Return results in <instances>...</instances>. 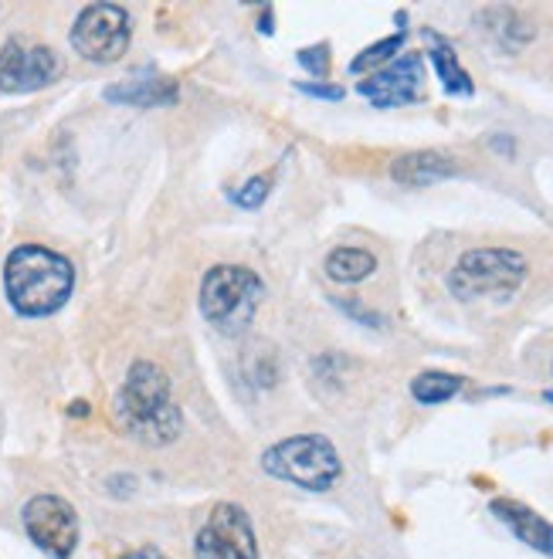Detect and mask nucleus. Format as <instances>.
Segmentation results:
<instances>
[{"label":"nucleus","instance_id":"a211bd4d","mask_svg":"<svg viewBox=\"0 0 553 559\" xmlns=\"http://www.w3.org/2000/svg\"><path fill=\"white\" fill-rule=\"evenodd\" d=\"M404 45H408V31H398V35H387V38L367 45L361 55H356V58L350 61V72H353V75H367V72L374 75V69H380V64H390V61H395V58L404 51Z\"/></svg>","mask_w":553,"mask_h":559},{"label":"nucleus","instance_id":"aec40b11","mask_svg":"<svg viewBox=\"0 0 553 559\" xmlns=\"http://www.w3.org/2000/svg\"><path fill=\"white\" fill-rule=\"evenodd\" d=\"M299 64H303V69L313 75V79H327L330 75V45H309V48H303L299 51Z\"/></svg>","mask_w":553,"mask_h":559},{"label":"nucleus","instance_id":"f03ea898","mask_svg":"<svg viewBox=\"0 0 553 559\" xmlns=\"http://www.w3.org/2000/svg\"><path fill=\"white\" fill-rule=\"evenodd\" d=\"M75 269L72 261L45 248V245H21L4 261V292L14 312L27 319L55 316L72 299Z\"/></svg>","mask_w":553,"mask_h":559},{"label":"nucleus","instance_id":"39448f33","mask_svg":"<svg viewBox=\"0 0 553 559\" xmlns=\"http://www.w3.org/2000/svg\"><path fill=\"white\" fill-rule=\"evenodd\" d=\"M262 468L272 478L306 488V491H330L343 478L340 451L322 435H299V438H285L272 444L262 454Z\"/></svg>","mask_w":553,"mask_h":559},{"label":"nucleus","instance_id":"9b49d317","mask_svg":"<svg viewBox=\"0 0 553 559\" xmlns=\"http://www.w3.org/2000/svg\"><path fill=\"white\" fill-rule=\"evenodd\" d=\"M490 512L523 546H530L533 552H543L546 559H553V522H546L537 509H530L527 502H519V499H493Z\"/></svg>","mask_w":553,"mask_h":559},{"label":"nucleus","instance_id":"1a4fd4ad","mask_svg":"<svg viewBox=\"0 0 553 559\" xmlns=\"http://www.w3.org/2000/svg\"><path fill=\"white\" fill-rule=\"evenodd\" d=\"M356 92L370 98V106H377V109L417 103L421 92H425V58L414 51H404L390 64H384V69H377L374 75H367L361 85H356Z\"/></svg>","mask_w":553,"mask_h":559},{"label":"nucleus","instance_id":"4be33fe9","mask_svg":"<svg viewBox=\"0 0 553 559\" xmlns=\"http://www.w3.org/2000/svg\"><path fill=\"white\" fill-rule=\"evenodd\" d=\"M337 306H340V309H343V312H350V316H356V319H361V322H364V325H374V329H377V325H380V322H384V319H380V316H377V312H367V309H364V306H356V302H343V299H340V302H337Z\"/></svg>","mask_w":553,"mask_h":559},{"label":"nucleus","instance_id":"f3484780","mask_svg":"<svg viewBox=\"0 0 553 559\" xmlns=\"http://www.w3.org/2000/svg\"><path fill=\"white\" fill-rule=\"evenodd\" d=\"M466 386L462 377H455V373H442V370H425V373H417L411 380V397L417 404H425V407H435V404H445L451 397H459Z\"/></svg>","mask_w":553,"mask_h":559},{"label":"nucleus","instance_id":"412c9836","mask_svg":"<svg viewBox=\"0 0 553 559\" xmlns=\"http://www.w3.org/2000/svg\"><path fill=\"white\" fill-rule=\"evenodd\" d=\"M296 88L303 95H313V98H330V103H340V98L346 95L340 85H322V82H299Z\"/></svg>","mask_w":553,"mask_h":559},{"label":"nucleus","instance_id":"ddd939ff","mask_svg":"<svg viewBox=\"0 0 553 559\" xmlns=\"http://www.w3.org/2000/svg\"><path fill=\"white\" fill-rule=\"evenodd\" d=\"M475 27L490 38L496 48H503L506 55L523 51L533 38H537V27L519 14L516 8H482L475 14Z\"/></svg>","mask_w":553,"mask_h":559},{"label":"nucleus","instance_id":"6ab92c4d","mask_svg":"<svg viewBox=\"0 0 553 559\" xmlns=\"http://www.w3.org/2000/svg\"><path fill=\"white\" fill-rule=\"evenodd\" d=\"M269 193H272V174L266 177H251L242 190L232 193V201L245 211H255V207H262L269 201Z\"/></svg>","mask_w":553,"mask_h":559},{"label":"nucleus","instance_id":"0eeeda50","mask_svg":"<svg viewBox=\"0 0 553 559\" xmlns=\"http://www.w3.org/2000/svg\"><path fill=\"white\" fill-rule=\"evenodd\" d=\"M198 559H262L251 515L235 502H217L193 539Z\"/></svg>","mask_w":553,"mask_h":559},{"label":"nucleus","instance_id":"f8f14e48","mask_svg":"<svg viewBox=\"0 0 553 559\" xmlns=\"http://www.w3.org/2000/svg\"><path fill=\"white\" fill-rule=\"evenodd\" d=\"M390 177L401 187H435L442 180L459 177V163L442 150H414L390 163Z\"/></svg>","mask_w":553,"mask_h":559},{"label":"nucleus","instance_id":"6e6552de","mask_svg":"<svg viewBox=\"0 0 553 559\" xmlns=\"http://www.w3.org/2000/svg\"><path fill=\"white\" fill-rule=\"evenodd\" d=\"M21 522L31 543L55 559H69L79 546V512L61 496H35L24 506Z\"/></svg>","mask_w":553,"mask_h":559},{"label":"nucleus","instance_id":"f257e3e1","mask_svg":"<svg viewBox=\"0 0 553 559\" xmlns=\"http://www.w3.org/2000/svg\"><path fill=\"white\" fill-rule=\"evenodd\" d=\"M116 420L140 444L164 448L177 441L184 414L170 401V377L164 367L150 364V359H140V364L129 367L126 383L116 397Z\"/></svg>","mask_w":553,"mask_h":559},{"label":"nucleus","instance_id":"4468645a","mask_svg":"<svg viewBox=\"0 0 553 559\" xmlns=\"http://www.w3.org/2000/svg\"><path fill=\"white\" fill-rule=\"evenodd\" d=\"M177 95H180L177 82L150 75V79H129V82L109 85L106 88V103L137 106V109H156V106H174Z\"/></svg>","mask_w":553,"mask_h":559},{"label":"nucleus","instance_id":"b1692460","mask_svg":"<svg viewBox=\"0 0 553 559\" xmlns=\"http://www.w3.org/2000/svg\"><path fill=\"white\" fill-rule=\"evenodd\" d=\"M543 401H546V404H553V390H543Z\"/></svg>","mask_w":553,"mask_h":559},{"label":"nucleus","instance_id":"5701e85b","mask_svg":"<svg viewBox=\"0 0 553 559\" xmlns=\"http://www.w3.org/2000/svg\"><path fill=\"white\" fill-rule=\"evenodd\" d=\"M122 559H167L160 549H153V546H143V549H133V552H126Z\"/></svg>","mask_w":553,"mask_h":559},{"label":"nucleus","instance_id":"2eb2a0df","mask_svg":"<svg viewBox=\"0 0 553 559\" xmlns=\"http://www.w3.org/2000/svg\"><path fill=\"white\" fill-rule=\"evenodd\" d=\"M425 41L432 45L428 48V61H432V69H435L442 88L448 95H472L475 92L472 75L462 69V61H459V55H455V48L442 35H435V31H425Z\"/></svg>","mask_w":553,"mask_h":559},{"label":"nucleus","instance_id":"dca6fc26","mask_svg":"<svg viewBox=\"0 0 553 559\" xmlns=\"http://www.w3.org/2000/svg\"><path fill=\"white\" fill-rule=\"evenodd\" d=\"M377 272V258L367 248H337L327 258V275L337 285H361Z\"/></svg>","mask_w":553,"mask_h":559},{"label":"nucleus","instance_id":"20e7f679","mask_svg":"<svg viewBox=\"0 0 553 559\" xmlns=\"http://www.w3.org/2000/svg\"><path fill=\"white\" fill-rule=\"evenodd\" d=\"M266 282L242 265H214L201 282V316L224 336H238L255 322Z\"/></svg>","mask_w":553,"mask_h":559},{"label":"nucleus","instance_id":"423d86ee","mask_svg":"<svg viewBox=\"0 0 553 559\" xmlns=\"http://www.w3.org/2000/svg\"><path fill=\"white\" fill-rule=\"evenodd\" d=\"M133 38V21L116 4H92L75 17L72 48L95 64H113L126 55Z\"/></svg>","mask_w":553,"mask_h":559},{"label":"nucleus","instance_id":"9d476101","mask_svg":"<svg viewBox=\"0 0 553 559\" xmlns=\"http://www.w3.org/2000/svg\"><path fill=\"white\" fill-rule=\"evenodd\" d=\"M58 75H61V58L45 45L27 48L21 41H8L0 48V92L8 95L38 92L51 85Z\"/></svg>","mask_w":553,"mask_h":559},{"label":"nucleus","instance_id":"7ed1b4c3","mask_svg":"<svg viewBox=\"0 0 553 559\" xmlns=\"http://www.w3.org/2000/svg\"><path fill=\"white\" fill-rule=\"evenodd\" d=\"M530 275L527 258L513 248H472L448 272V292L462 302L509 299Z\"/></svg>","mask_w":553,"mask_h":559}]
</instances>
